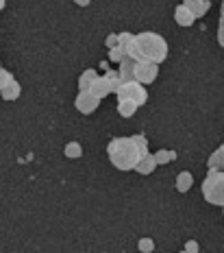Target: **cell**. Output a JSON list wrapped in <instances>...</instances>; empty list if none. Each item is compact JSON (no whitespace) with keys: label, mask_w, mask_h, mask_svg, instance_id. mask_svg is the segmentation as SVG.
<instances>
[{"label":"cell","mask_w":224,"mask_h":253,"mask_svg":"<svg viewBox=\"0 0 224 253\" xmlns=\"http://www.w3.org/2000/svg\"><path fill=\"white\" fill-rule=\"evenodd\" d=\"M127 57H131L133 61H150L161 66L168 59V42L163 35L155 33V31H144V33L133 35V40L128 42L127 48Z\"/></svg>","instance_id":"obj_1"},{"label":"cell","mask_w":224,"mask_h":253,"mask_svg":"<svg viewBox=\"0 0 224 253\" xmlns=\"http://www.w3.org/2000/svg\"><path fill=\"white\" fill-rule=\"evenodd\" d=\"M107 155H109V162L113 164V168H118V170H122V172L133 170L139 160V151H137V146H135V142L131 140V135H128V138L109 140Z\"/></svg>","instance_id":"obj_2"},{"label":"cell","mask_w":224,"mask_h":253,"mask_svg":"<svg viewBox=\"0 0 224 253\" xmlns=\"http://www.w3.org/2000/svg\"><path fill=\"white\" fill-rule=\"evenodd\" d=\"M200 192H202V197H205V201L209 205L224 208V172L209 168L207 177L202 179Z\"/></svg>","instance_id":"obj_3"},{"label":"cell","mask_w":224,"mask_h":253,"mask_svg":"<svg viewBox=\"0 0 224 253\" xmlns=\"http://www.w3.org/2000/svg\"><path fill=\"white\" fill-rule=\"evenodd\" d=\"M116 96H118V101L120 98H128V101H133L137 107H142V105L148 103V89L137 81H127L118 87Z\"/></svg>","instance_id":"obj_4"},{"label":"cell","mask_w":224,"mask_h":253,"mask_svg":"<svg viewBox=\"0 0 224 253\" xmlns=\"http://www.w3.org/2000/svg\"><path fill=\"white\" fill-rule=\"evenodd\" d=\"M159 77V66L157 63H150V61H135V68H133V79L137 83L148 87L150 83H155Z\"/></svg>","instance_id":"obj_5"},{"label":"cell","mask_w":224,"mask_h":253,"mask_svg":"<svg viewBox=\"0 0 224 253\" xmlns=\"http://www.w3.org/2000/svg\"><path fill=\"white\" fill-rule=\"evenodd\" d=\"M74 107L79 109V114H83V116H90V114H94L98 107H100V98H96L92 92H79L76 94V98H74Z\"/></svg>","instance_id":"obj_6"},{"label":"cell","mask_w":224,"mask_h":253,"mask_svg":"<svg viewBox=\"0 0 224 253\" xmlns=\"http://www.w3.org/2000/svg\"><path fill=\"white\" fill-rule=\"evenodd\" d=\"M174 22L179 24V26H183V29H190V26H194L196 18L192 15L190 9H187L185 4L181 2V4H176V7H174Z\"/></svg>","instance_id":"obj_7"},{"label":"cell","mask_w":224,"mask_h":253,"mask_svg":"<svg viewBox=\"0 0 224 253\" xmlns=\"http://www.w3.org/2000/svg\"><path fill=\"white\" fill-rule=\"evenodd\" d=\"M183 4L192 11V15L198 18H205L207 11L211 9V0H183Z\"/></svg>","instance_id":"obj_8"},{"label":"cell","mask_w":224,"mask_h":253,"mask_svg":"<svg viewBox=\"0 0 224 253\" xmlns=\"http://www.w3.org/2000/svg\"><path fill=\"white\" fill-rule=\"evenodd\" d=\"M155 168H157V162H155L153 153L148 151L146 155H142V157L137 160V164H135L133 170H135V172H139V175H153Z\"/></svg>","instance_id":"obj_9"},{"label":"cell","mask_w":224,"mask_h":253,"mask_svg":"<svg viewBox=\"0 0 224 253\" xmlns=\"http://www.w3.org/2000/svg\"><path fill=\"white\" fill-rule=\"evenodd\" d=\"M87 92H92L94 96H96V98H100V101H102V98H105V96H109V94H111V89H109L107 79L98 75V77H96V81L92 83V87L87 89Z\"/></svg>","instance_id":"obj_10"},{"label":"cell","mask_w":224,"mask_h":253,"mask_svg":"<svg viewBox=\"0 0 224 253\" xmlns=\"http://www.w3.org/2000/svg\"><path fill=\"white\" fill-rule=\"evenodd\" d=\"M174 186H176V192H181V194L190 192V190H192V186H194V175H192L190 170H183V172H179V175H176V181H174Z\"/></svg>","instance_id":"obj_11"},{"label":"cell","mask_w":224,"mask_h":253,"mask_svg":"<svg viewBox=\"0 0 224 253\" xmlns=\"http://www.w3.org/2000/svg\"><path fill=\"white\" fill-rule=\"evenodd\" d=\"M20 94H22V85H20L18 81H9L7 85L0 89V96H2V101H18Z\"/></svg>","instance_id":"obj_12"},{"label":"cell","mask_w":224,"mask_h":253,"mask_svg":"<svg viewBox=\"0 0 224 253\" xmlns=\"http://www.w3.org/2000/svg\"><path fill=\"white\" fill-rule=\"evenodd\" d=\"M118 75L120 79H122V83H127V81H135L133 79V68H135V61L131 59V57H124L122 61L118 63Z\"/></svg>","instance_id":"obj_13"},{"label":"cell","mask_w":224,"mask_h":253,"mask_svg":"<svg viewBox=\"0 0 224 253\" xmlns=\"http://www.w3.org/2000/svg\"><path fill=\"white\" fill-rule=\"evenodd\" d=\"M137 105L133 101H128V98H120L118 101V114L122 116V118H133L135 114H137Z\"/></svg>","instance_id":"obj_14"},{"label":"cell","mask_w":224,"mask_h":253,"mask_svg":"<svg viewBox=\"0 0 224 253\" xmlns=\"http://www.w3.org/2000/svg\"><path fill=\"white\" fill-rule=\"evenodd\" d=\"M96 77H98V72L94 70V68H87V70L79 77V92H85V89H90L92 83L96 81Z\"/></svg>","instance_id":"obj_15"},{"label":"cell","mask_w":224,"mask_h":253,"mask_svg":"<svg viewBox=\"0 0 224 253\" xmlns=\"http://www.w3.org/2000/svg\"><path fill=\"white\" fill-rule=\"evenodd\" d=\"M222 164H224V146H218L209 155V160H207V166L213 168V170H222Z\"/></svg>","instance_id":"obj_16"},{"label":"cell","mask_w":224,"mask_h":253,"mask_svg":"<svg viewBox=\"0 0 224 253\" xmlns=\"http://www.w3.org/2000/svg\"><path fill=\"white\" fill-rule=\"evenodd\" d=\"M153 157H155V162H157V166H163V164H172V162L176 160V151H172V149H161L157 153H153Z\"/></svg>","instance_id":"obj_17"},{"label":"cell","mask_w":224,"mask_h":253,"mask_svg":"<svg viewBox=\"0 0 224 253\" xmlns=\"http://www.w3.org/2000/svg\"><path fill=\"white\" fill-rule=\"evenodd\" d=\"M64 153H65L67 160H79V157H83V146L79 144V142H67Z\"/></svg>","instance_id":"obj_18"},{"label":"cell","mask_w":224,"mask_h":253,"mask_svg":"<svg viewBox=\"0 0 224 253\" xmlns=\"http://www.w3.org/2000/svg\"><path fill=\"white\" fill-rule=\"evenodd\" d=\"M102 77L107 79V83H109V89H111V94H116V92H118V87L122 85V79H120L118 70H107Z\"/></svg>","instance_id":"obj_19"},{"label":"cell","mask_w":224,"mask_h":253,"mask_svg":"<svg viewBox=\"0 0 224 253\" xmlns=\"http://www.w3.org/2000/svg\"><path fill=\"white\" fill-rule=\"evenodd\" d=\"M131 140L135 142V146H137V151H139V157L148 153V138H146L144 133H133V135H131Z\"/></svg>","instance_id":"obj_20"},{"label":"cell","mask_w":224,"mask_h":253,"mask_svg":"<svg viewBox=\"0 0 224 253\" xmlns=\"http://www.w3.org/2000/svg\"><path fill=\"white\" fill-rule=\"evenodd\" d=\"M127 57V50L124 48H120V46H113V48H109V61H113V63H120Z\"/></svg>","instance_id":"obj_21"},{"label":"cell","mask_w":224,"mask_h":253,"mask_svg":"<svg viewBox=\"0 0 224 253\" xmlns=\"http://www.w3.org/2000/svg\"><path fill=\"white\" fill-rule=\"evenodd\" d=\"M137 249L142 251V253H153L155 251V240L153 238H139Z\"/></svg>","instance_id":"obj_22"},{"label":"cell","mask_w":224,"mask_h":253,"mask_svg":"<svg viewBox=\"0 0 224 253\" xmlns=\"http://www.w3.org/2000/svg\"><path fill=\"white\" fill-rule=\"evenodd\" d=\"M9 81H13V75L9 70H4V68H0V89L7 85Z\"/></svg>","instance_id":"obj_23"},{"label":"cell","mask_w":224,"mask_h":253,"mask_svg":"<svg viewBox=\"0 0 224 253\" xmlns=\"http://www.w3.org/2000/svg\"><path fill=\"white\" fill-rule=\"evenodd\" d=\"M131 40H133V33H118V46L120 48H127Z\"/></svg>","instance_id":"obj_24"},{"label":"cell","mask_w":224,"mask_h":253,"mask_svg":"<svg viewBox=\"0 0 224 253\" xmlns=\"http://www.w3.org/2000/svg\"><path fill=\"white\" fill-rule=\"evenodd\" d=\"M183 251H187V253H198V251H200V247H198L196 240H187L185 245H183Z\"/></svg>","instance_id":"obj_25"},{"label":"cell","mask_w":224,"mask_h":253,"mask_svg":"<svg viewBox=\"0 0 224 253\" xmlns=\"http://www.w3.org/2000/svg\"><path fill=\"white\" fill-rule=\"evenodd\" d=\"M105 46H107V48H113V46H118V33H109L107 40H105Z\"/></svg>","instance_id":"obj_26"},{"label":"cell","mask_w":224,"mask_h":253,"mask_svg":"<svg viewBox=\"0 0 224 253\" xmlns=\"http://www.w3.org/2000/svg\"><path fill=\"white\" fill-rule=\"evenodd\" d=\"M92 0H74V4H79V7H90Z\"/></svg>","instance_id":"obj_27"},{"label":"cell","mask_w":224,"mask_h":253,"mask_svg":"<svg viewBox=\"0 0 224 253\" xmlns=\"http://www.w3.org/2000/svg\"><path fill=\"white\" fill-rule=\"evenodd\" d=\"M4 7H7V0H0V11H2Z\"/></svg>","instance_id":"obj_28"},{"label":"cell","mask_w":224,"mask_h":253,"mask_svg":"<svg viewBox=\"0 0 224 253\" xmlns=\"http://www.w3.org/2000/svg\"><path fill=\"white\" fill-rule=\"evenodd\" d=\"M0 68H2V66H0Z\"/></svg>","instance_id":"obj_29"}]
</instances>
